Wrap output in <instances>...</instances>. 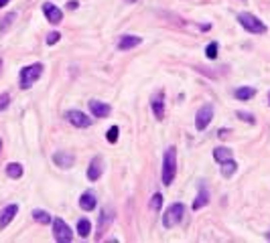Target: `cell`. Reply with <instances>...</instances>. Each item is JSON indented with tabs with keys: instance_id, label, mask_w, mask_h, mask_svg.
I'll return each mask as SVG.
<instances>
[{
	"instance_id": "1",
	"label": "cell",
	"mask_w": 270,
	"mask_h": 243,
	"mask_svg": "<svg viewBox=\"0 0 270 243\" xmlns=\"http://www.w3.org/2000/svg\"><path fill=\"white\" fill-rule=\"evenodd\" d=\"M177 177V150L175 146H169L163 156V184L171 186Z\"/></svg>"
},
{
	"instance_id": "2",
	"label": "cell",
	"mask_w": 270,
	"mask_h": 243,
	"mask_svg": "<svg viewBox=\"0 0 270 243\" xmlns=\"http://www.w3.org/2000/svg\"><path fill=\"white\" fill-rule=\"evenodd\" d=\"M43 71H45L43 63H31V65L22 67L21 73H19V83H21V87L22 89H31L37 83V81H39V77L43 75Z\"/></svg>"
},
{
	"instance_id": "3",
	"label": "cell",
	"mask_w": 270,
	"mask_h": 243,
	"mask_svg": "<svg viewBox=\"0 0 270 243\" xmlns=\"http://www.w3.org/2000/svg\"><path fill=\"white\" fill-rule=\"evenodd\" d=\"M238 22L242 24V29L252 35H264L268 31V26L258 17H254L252 12H238Z\"/></svg>"
},
{
	"instance_id": "4",
	"label": "cell",
	"mask_w": 270,
	"mask_h": 243,
	"mask_svg": "<svg viewBox=\"0 0 270 243\" xmlns=\"http://www.w3.org/2000/svg\"><path fill=\"white\" fill-rule=\"evenodd\" d=\"M185 211H187V207L183 205V202H173V205L163 215V227L165 229L177 227L183 221V217H185Z\"/></svg>"
},
{
	"instance_id": "5",
	"label": "cell",
	"mask_w": 270,
	"mask_h": 243,
	"mask_svg": "<svg viewBox=\"0 0 270 243\" xmlns=\"http://www.w3.org/2000/svg\"><path fill=\"white\" fill-rule=\"evenodd\" d=\"M53 239L57 243H69L73 239L71 227L59 217H53Z\"/></svg>"
},
{
	"instance_id": "6",
	"label": "cell",
	"mask_w": 270,
	"mask_h": 243,
	"mask_svg": "<svg viewBox=\"0 0 270 243\" xmlns=\"http://www.w3.org/2000/svg\"><path fill=\"white\" fill-rule=\"evenodd\" d=\"M211 120H213V105L211 103L201 105L199 110H197V114H195V128L199 132H203L211 124Z\"/></svg>"
},
{
	"instance_id": "7",
	"label": "cell",
	"mask_w": 270,
	"mask_h": 243,
	"mask_svg": "<svg viewBox=\"0 0 270 243\" xmlns=\"http://www.w3.org/2000/svg\"><path fill=\"white\" fill-rule=\"evenodd\" d=\"M65 118H67V122H69L71 126H75V128H90V126H91V118L86 116L84 112H79V110H69V112L65 114Z\"/></svg>"
},
{
	"instance_id": "8",
	"label": "cell",
	"mask_w": 270,
	"mask_h": 243,
	"mask_svg": "<svg viewBox=\"0 0 270 243\" xmlns=\"http://www.w3.org/2000/svg\"><path fill=\"white\" fill-rule=\"evenodd\" d=\"M43 15L51 24H59L63 20V10L59 6H55L53 2H45L43 4Z\"/></svg>"
},
{
	"instance_id": "9",
	"label": "cell",
	"mask_w": 270,
	"mask_h": 243,
	"mask_svg": "<svg viewBox=\"0 0 270 243\" xmlns=\"http://www.w3.org/2000/svg\"><path fill=\"white\" fill-rule=\"evenodd\" d=\"M102 174H104V160H102V156H93L88 166V181L96 182Z\"/></svg>"
},
{
	"instance_id": "10",
	"label": "cell",
	"mask_w": 270,
	"mask_h": 243,
	"mask_svg": "<svg viewBox=\"0 0 270 243\" xmlns=\"http://www.w3.org/2000/svg\"><path fill=\"white\" fill-rule=\"evenodd\" d=\"M110 225H112V211H108V209H102V213H100V219H98V227H96V239H102L104 237V233L110 229Z\"/></svg>"
},
{
	"instance_id": "11",
	"label": "cell",
	"mask_w": 270,
	"mask_h": 243,
	"mask_svg": "<svg viewBox=\"0 0 270 243\" xmlns=\"http://www.w3.org/2000/svg\"><path fill=\"white\" fill-rule=\"evenodd\" d=\"M88 107H90V112H91L93 118H108V116H110V112H112L110 105L104 103V101H98V100H90Z\"/></svg>"
},
{
	"instance_id": "12",
	"label": "cell",
	"mask_w": 270,
	"mask_h": 243,
	"mask_svg": "<svg viewBox=\"0 0 270 243\" xmlns=\"http://www.w3.org/2000/svg\"><path fill=\"white\" fill-rule=\"evenodd\" d=\"M151 107H153V114L157 120H165V91H158L153 98Z\"/></svg>"
},
{
	"instance_id": "13",
	"label": "cell",
	"mask_w": 270,
	"mask_h": 243,
	"mask_svg": "<svg viewBox=\"0 0 270 243\" xmlns=\"http://www.w3.org/2000/svg\"><path fill=\"white\" fill-rule=\"evenodd\" d=\"M98 205V197L96 193H91V191H84L82 197H79V207H82V211H93Z\"/></svg>"
},
{
	"instance_id": "14",
	"label": "cell",
	"mask_w": 270,
	"mask_h": 243,
	"mask_svg": "<svg viewBox=\"0 0 270 243\" xmlns=\"http://www.w3.org/2000/svg\"><path fill=\"white\" fill-rule=\"evenodd\" d=\"M140 43H142V39L136 37V35H122L118 39V49L120 51H130L134 47H138Z\"/></svg>"
},
{
	"instance_id": "15",
	"label": "cell",
	"mask_w": 270,
	"mask_h": 243,
	"mask_svg": "<svg viewBox=\"0 0 270 243\" xmlns=\"http://www.w3.org/2000/svg\"><path fill=\"white\" fill-rule=\"evenodd\" d=\"M19 213V205H6L2 211H0V229H4L10 225V221L17 217Z\"/></svg>"
},
{
	"instance_id": "16",
	"label": "cell",
	"mask_w": 270,
	"mask_h": 243,
	"mask_svg": "<svg viewBox=\"0 0 270 243\" xmlns=\"http://www.w3.org/2000/svg\"><path fill=\"white\" fill-rule=\"evenodd\" d=\"M53 162H55L59 168H71L75 164V156L71 152H55L53 154Z\"/></svg>"
},
{
	"instance_id": "17",
	"label": "cell",
	"mask_w": 270,
	"mask_h": 243,
	"mask_svg": "<svg viewBox=\"0 0 270 243\" xmlns=\"http://www.w3.org/2000/svg\"><path fill=\"white\" fill-rule=\"evenodd\" d=\"M207 202H209V193H207V188H205V182H199V186H197V197L193 201V209L195 211L203 209Z\"/></svg>"
},
{
	"instance_id": "18",
	"label": "cell",
	"mask_w": 270,
	"mask_h": 243,
	"mask_svg": "<svg viewBox=\"0 0 270 243\" xmlns=\"http://www.w3.org/2000/svg\"><path fill=\"white\" fill-rule=\"evenodd\" d=\"M222 168V177L224 179H232L234 177V174H236V170H238V162L234 160V158H229V160H225V162H222V164H220Z\"/></svg>"
},
{
	"instance_id": "19",
	"label": "cell",
	"mask_w": 270,
	"mask_h": 243,
	"mask_svg": "<svg viewBox=\"0 0 270 243\" xmlns=\"http://www.w3.org/2000/svg\"><path fill=\"white\" fill-rule=\"evenodd\" d=\"M213 158H215V162H225V160H229V158H234V152L229 150V148H225V146H218L213 150Z\"/></svg>"
},
{
	"instance_id": "20",
	"label": "cell",
	"mask_w": 270,
	"mask_h": 243,
	"mask_svg": "<svg viewBox=\"0 0 270 243\" xmlns=\"http://www.w3.org/2000/svg\"><path fill=\"white\" fill-rule=\"evenodd\" d=\"M234 96H236L238 100H242V101H248V100H252V98L256 96V87H250V85L238 87V89L234 91Z\"/></svg>"
},
{
	"instance_id": "21",
	"label": "cell",
	"mask_w": 270,
	"mask_h": 243,
	"mask_svg": "<svg viewBox=\"0 0 270 243\" xmlns=\"http://www.w3.org/2000/svg\"><path fill=\"white\" fill-rule=\"evenodd\" d=\"M33 219H35L37 223H41V225L53 223V217H51L47 211H43V209H35V211H33Z\"/></svg>"
},
{
	"instance_id": "22",
	"label": "cell",
	"mask_w": 270,
	"mask_h": 243,
	"mask_svg": "<svg viewBox=\"0 0 270 243\" xmlns=\"http://www.w3.org/2000/svg\"><path fill=\"white\" fill-rule=\"evenodd\" d=\"M77 233H79V237H84V239L90 237V233H91V223H90V219H79L77 221Z\"/></svg>"
},
{
	"instance_id": "23",
	"label": "cell",
	"mask_w": 270,
	"mask_h": 243,
	"mask_svg": "<svg viewBox=\"0 0 270 243\" xmlns=\"http://www.w3.org/2000/svg\"><path fill=\"white\" fill-rule=\"evenodd\" d=\"M22 172H24L22 170V164H19V162H10V164L6 166V174H8L10 179H15V181L22 177Z\"/></svg>"
},
{
	"instance_id": "24",
	"label": "cell",
	"mask_w": 270,
	"mask_h": 243,
	"mask_svg": "<svg viewBox=\"0 0 270 243\" xmlns=\"http://www.w3.org/2000/svg\"><path fill=\"white\" fill-rule=\"evenodd\" d=\"M15 19H17V12H8V15H6L2 20H0V31L6 33V31H8V26H10L12 22H15Z\"/></svg>"
},
{
	"instance_id": "25",
	"label": "cell",
	"mask_w": 270,
	"mask_h": 243,
	"mask_svg": "<svg viewBox=\"0 0 270 243\" xmlns=\"http://www.w3.org/2000/svg\"><path fill=\"white\" fill-rule=\"evenodd\" d=\"M118 134H120V130H118V126H112L110 130L106 132V140L110 142V144H116L118 142Z\"/></svg>"
},
{
	"instance_id": "26",
	"label": "cell",
	"mask_w": 270,
	"mask_h": 243,
	"mask_svg": "<svg viewBox=\"0 0 270 243\" xmlns=\"http://www.w3.org/2000/svg\"><path fill=\"white\" fill-rule=\"evenodd\" d=\"M218 47H220V45L215 43V40H213V43H209V45L205 47V55H207V59H211V61H213L215 57H218Z\"/></svg>"
},
{
	"instance_id": "27",
	"label": "cell",
	"mask_w": 270,
	"mask_h": 243,
	"mask_svg": "<svg viewBox=\"0 0 270 243\" xmlns=\"http://www.w3.org/2000/svg\"><path fill=\"white\" fill-rule=\"evenodd\" d=\"M236 118L238 120H244L246 124H256V118H254V114H250V112H236Z\"/></svg>"
},
{
	"instance_id": "28",
	"label": "cell",
	"mask_w": 270,
	"mask_h": 243,
	"mask_svg": "<svg viewBox=\"0 0 270 243\" xmlns=\"http://www.w3.org/2000/svg\"><path fill=\"white\" fill-rule=\"evenodd\" d=\"M160 207H163V195H160V193H155L153 199H151V209H153V211H158Z\"/></svg>"
},
{
	"instance_id": "29",
	"label": "cell",
	"mask_w": 270,
	"mask_h": 243,
	"mask_svg": "<svg viewBox=\"0 0 270 243\" xmlns=\"http://www.w3.org/2000/svg\"><path fill=\"white\" fill-rule=\"evenodd\" d=\"M8 105H10V96L8 93H0V112H4Z\"/></svg>"
},
{
	"instance_id": "30",
	"label": "cell",
	"mask_w": 270,
	"mask_h": 243,
	"mask_svg": "<svg viewBox=\"0 0 270 243\" xmlns=\"http://www.w3.org/2000/svg\"><path fill=\"white\" fill-rule=\"evenodd\" d=\"M59 39H61V35H59L57 31L49 33V35H47V45H57V43H59Z\"/></svg>"
},
{
	"instance_id": "31",
	"label": "cell",
	"mask_w": 270,
	"mask_h": 243,
	"mask_svg": "<svg viewBox=\"0 0 270 243\" xmlns=\"http://www.w3.org/2000/svg\"><path fill=\"white\" fill-rule=\"evenodd\" d=\"M79 4H77V0H69V2H67V8H69V10H75Z\"/></svg>"
},
{
	"instance_id": "32",
	"label": "cell",
	"mask_w": 270,
	"mask_h": 243,
	"mask_svg": "<svg viewBox=\"0 0 270 243\" xmlns=\"http://www.w3.org/2000/svg\"><path fill=\"white\" fill-rule=\"evenodd\" d=\"M229 132H232V130H220L218 136H220V138H225V134H229Z\"/></svg>"
},
{
	"instance_id": "33",
	"label": "cell",
	"mask_w": 270,
	"mask_h": 243,
	"mask_svg": "<svg viewBox=\"0 0 270 243\" xmlns=\"http://www.w3.org/2000/svg\"><path fill=\"white\" fill-rule=\"evenodd\" d=\"M10 2V0H0V8H2V6H6Z\"/></svg>"
},
{
	"instance_id": "34",
	"label": "cell",
	"mask_w": 270,
	"mask_h": 243,
	"mask_svg": "<svg viewBox=\"0 0 270 243\" xmlns=\"http://www.w3.org/2000/svg\"><path fill=\"white\" fill-rule=\"evenodd\" d=\"M268 103H270V93H268Z\"/></svg>"
},
{
	"instance_id": "35",
	"label": "cell",
	"mask_w": 270,
	"mask_h": 243,
	"mask_svg": "<svg viewBox=\"0 0 270 243\" xmlns=\"http://www.w3.org/2000/svg\"><path fill=\"white\" fill-rule=\"evenodd\" d=\"M0 67H2V59H0Z\"/></svg>"
},
{
	"instance_id": "36",
	"label": "cell",
	"mask_w": 270,
	"mask_h": 243,
	"mask_svg": "<svg viewBox=\"0 0 270 243\" xmlns=\"http://www.w3.org/2000/svg\"><path fill=\"white\" fill-rule=\"evenodd\" d=\"M0 148H2V140H0Z\"/></svg>"
},
{
	"instance_id": "37",
	"label": "cell",
	"mask_w": 270,
	"mask_h": 243,
	"mask_svg": "<svg viewBox=\"0 0 270 243\" xmlns=\"http://www.w3.org/2000/svg\"><path fill=\"white\" fill-rule=\"evenodd\" d=\"M266 237H268V239H270V233H268V235H266Z\"/></svg>"
}]
</instances>
